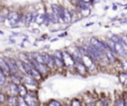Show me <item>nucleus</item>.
<instances>
[{
	"label": "nucleus",
	"mask_w": 127,
	"mask_h": 106,
	"mask_svg": "<svg viewBox=\"0 0 127 106\" xmlns=\"http://www.w3.org/2000/svg\"><path fill=\"white\" fill-rule=\"evenodd\" d=\"M22 75V83L28 88V90H36L39 86V81L34 79L32 76L28 74H21Z\"/></svg>",
	"instance_id": "f257e3e1"
},
{
	"label": "nucleus",
	"mask_w": 127,
	"mask_h": 106,
	"mask_svg": "<svg viewBox=\"0 0 127 106\" xmlns=\"http://www.w3.org/2000/svg\"><path fill=\"white\" fill-rule=\"evenodd\" d=\"M24 98H25V101H26L28 106H40L36 90H28L27 95Z\"/></svg>",
	"instance_id": "f03ea898"
},
{
	"label": "nucleus",
	"mask_w": 127,
	"mask_h": 106,
	"mask_svg": "<svg viewBox=\"0 0 127 106\" xmlns=\"http://www.w3.org/2000/svg\"><path fill=\"white\" fill-rule=\"evenodd\" d=\"M31 65L39 70V72L42 74L43 77H46V76L49 74V72L51 71L47 65L41 64V63H39V62H37V61H35V60H31Z\"/></svg>",
	"instance_id": "7ed1b4c3"
},
{
	"label": "nucleus",
	"mask_w": 127,
	"mask_h": 106,
	"mask_svg": "<svg viewBox=\"0 0 127 106\" xmlns=\"http://www.w3.org/2000/svg\"><path fill=\"white\" fill-rule=\"evenodd\" d=\"M89 44H90L92 47H94L96 50H98L99 52L104 53L105 50H107V47H106L105 42H104V41H101V40H99V39H97V38H95V37L90 38Z\"/></svg>",
	"instance_id": "20e7f679"
},
{
	"label": "nucleus",
	"mask_w": 127,
	"mask_h": 106,
	"mask_svg": "<svg viewBox=\"0 0 127 106\" xmlns=\"http://www.w3.org/2000/svg\"><path fill=\"white\" fill-rule=\"evenodd\" d=\"M4 59H5L6 63H7L8 67H9L10 73H11V74H20L19 69H18L17 65H16V62H15V58H11V57H6V56H4Z\"/></svg>",
	"instance_id": "39448f33"
},
{
	"label": "nucleus",
	"mask_w": 127,
	"mask_h": 106,
	"mask_svg": "<svg viewBox=\"0 0 127 106\" xmlns=\"http://www.w3.org/2000/svg\"><path fill=\"white\" fill-rule=\"evenodd\" d=\"M22 19V15L19 14L18 12L16 11H11L9 12V14L7 15V21L10 23V25L12 26H16Z\"/></svg>",
	"instance_id": "423d86ee"
},
{
	"label": "nucleus",
	"mask_w": 127,
	"mask_h": 106,
	"mask_svg": "<svg viewBox=\"0 0 127 106\" xmlns=\"http://www.w3.org/2000/svg\"><path fill=\"white\" fill-rule=\"evenodd\" d=\"M0 69H1L8 77L11 74L10 73V70H9V67L7 66V63H6L5 59H4V57H2V56H0Z\"/></svg>",
	"instance_id": "0eeeda50"
},
{
	"label": "nucleus",
	"mask_w": 127,
	"mask_h": 106,
	"mask_svg": "<svg viewBox=\"0 0 127 106\" xmlns=\"http://www.w3.org/2000/svg\"><path fill=\"white\" fill-rule=\"evenodd\" d=\"M8 89H9V95L19 96V90H18V85L17 84L10 82L8 84Z\"/></svg>",
	"instance_id": "6e6552de"
},
{
	"label": "nucleus",
	"mask_w": 127,
	"mask_h": 106,
	"mask_svg": "<svg viewBox=\"0 0 127 106\" xmlns=\"http://www.w3.org/2000/svg\"><path fill=\"white\" fill-rule=\"evenodd\" d=\"M9 78L11 79L10 82H12V83H15L17 85L22 83V75L21 74H10Z\"/></svg>",
	"instance_id": "1a4fd4ad"
},
{
	"label": "nucleus",
	"mask_w": 127,
	"mask_h": 106,
	"mask_svg": "<svg viewBox=\"0 0 127 106\" xmlns=\"http://www.w3.org/2000/svg\"><path fill=\"white\" fill-rule=\"evenodd\" d=\"M8 84V76L0 69V86L5 87Z\"/></svg>",
	"instance_id": "9d476101"
},
{
	"label": "nucleus",
	"mask_w": 127,
	"mask_h": 106,
	"mask_svg": "<svg viewBox=\"0 0 127 106\" xmlns=\"http://www.w3.org/2000/svg\"><path fill=\"white\" fill-rule=\"evenodd\" d=\"M24 24H25V26H27V27H29V26L31 25V23L33 22V20H34V13L33 12H29V13H27L26 15H25V17H24Z\"/></svg>",
	"instance_id": "9b49d317"
},
{
	"label": "nucleus",
	"mask_w": 127,
	"mask_h": 106,
	"mask_svg": "<svg viewBox=\"0 0 127 106\" xmlns=\"http://www.w3.org/2000/svg\"><path fill=\"white\" fill-rule=\"evenodd\" d=\"M18 59L25 64H31V59L29 57V54H27V53H20L18 55Z\"/></svg>",
	"instance_id": "f8f14e48"
},
{
	"label": "nucleus",
	"mask_w": 127,
	"mask_h": 106,
	"mask_svg": "<svg viewBox=\"0 0 127 106\" xmlns=\"http://www.w3.org/2000/svg\"><path fill=\"white\" fill-rule=\"evenodd\" d=\"M63 22H65L66 24H69L71 22V14L70 12V10L64 8V13H63Z\"/></svg>",
	"instance_id": "ddd939ff"
},
{
	"label": "nucleus",
	"mask_w": 127,
	"mask_h": 106,
	"mask_svg": "<svg viewBox=\"0 0 127 106\" xmlns=\"http://www.w3.org/2000/svg\"><path fill=\"white\" fill-rule=\"evenodd\" d=\"M17 100H18V96L8 95L7 100H6V104H7V106H17Z\"/></svg>",
	"instance_id": "4468645a"
},
{
	"label": "nucleus",
	"mask_w": 127,
	"mask_h": 106,
	"mask_svg": "<svg viewBox=\"0 0 127 106\" xmlns=\"http://www.w3.org/2000/svg\"><path fill=\"white\" fill-rule=\"evenodd\" d=\"M104 53H105V57H106L108 63H114V62H116V57H115V55L113 54L110 50L107 49V50H105Z\"/></svg>",
	"instance_id": "2eb2a0df"
},
{
	"label": "nucleus",
	"mask_w": 127,
	"mask_h": 106,
	"mask_svg": "<svg viewBox=\"0 0 127 106\" xmlns=\"http://www.w3.org/2000/svg\"><path fill=\"white\" fill-rule=\"evenodd\" d=\"M18 90H19V96H22V97H25L28 93V88L23 83L18 85Z\"/></svg>",
	"instance_id": "dca6fc26"
},
{
	"label": "nucleus",
	"mask_w": 127,
	"mask_h": 106,
	"mask_svg": "<svg viewBox=\"0 0 127 106\" xmlns=\"http://www.w3.org/2000/svg\"><path fill=\"white\" fill-rule=\"evenodd\" d=\"M118 79L120 80V82L124 85L127 84V72L126 71H121L118 73Z\"/></svg>",
	"instance_id": "f3484780"
},
{
	"label": "nucleus",
	"mask_w": 127,
	"mask_h": 106,
	"mask_svg": "<svg viewBox=\"0 0 127 106\" xmlns=\"http://www.w3.org/2000/svg\"><path fill=\"white\" fill-rule=\"evenodd\" d=\"M47 106H63V104L61 101H59L57 99H51L47 103Z\"/></svg>",
	"instance_id": "a211bd4d"
},
{
	"label": "nucleus",
	"mask_w": 127,
	"mask_h": 106,
	"mask_svg": "<svg viewBox=\"0 0 127 106\" xmlns=\"http://www.w3.org/2000/svg\"><path fill=\"white\" fill-rule=\"evenodd\" d=\"M41 55H42V59L44 61V64L48 66V64H49V62L51 60V55H49L48 53H45V52L44 53H41Z\"/></svg>",
	"instance_id": "6ab92c4d"
},
{
	"label": "nucleus",
	"mask_w": 127,
	"mask_h": 106,
	"mask_svg": "<svg viewBox=\"0 0 127 106\" xmlns=\"http://www.w3.org/2000/svg\"><path fill=\"white\" fill-rule=\"evenodd\" d=\"M110 39H111L115 44H120V43L122 42V40H123V38L120 37V36L117 35V34H113V35L110 37Z\"/></svg>",
	"instance_id": "aec40b11"
},
{
	"label": "nucleus",
	"mask_w": 127,
	"mask_h": 106,
	"mask_svg": "<svg viewBox=\"0 0 127 106\" xmlns=\"http://www.w3.org/2000/svg\"><path fill=\"white\" fill-rule=\"evenodd\" d=\"M125 102L126 100L124 97H118L114 102V106H125Z\"/></svg>",
	"instance_id": "412c9836"
},
{
	"label": "nucleus",
	"mask_w": 127,
	"mask_h": 106,
	"mask_svg": "<svg viewBox=\"0 0 127 106\" xmlns=\"http://www.w3.org/2000/svg\"><path fill=\"white\" fill-rule=\"evenodd\" d=\"M53 56H54V57H56V58H57V59H59V60L64 61V54H63V52H62V51H60V50L55 51V52H54V54H53Z\"/></svg>",
	"instance_id": "4be33fe9"
},
{
	"label": "nucleus",
	"mask_w": 127,
	"mask_h": 106,
	"mask_svg": "<svg viewBox=\"0 0 127 106\" xmlns=\"http://www.w3.org/2000/svg\"><path fill=\"white\" fill-rule=\"evenodd\" d=\"M17 106H28L26 101H25V98L22 96H18V100H17Z\"/></svg>",
	"instance_id": "5701e85b"
},
{
	"label": "nucleus",
	"mask_w": 127,
	"mask_h": 106,
	"mask_svg": "<svg viewBox=\"0 0 127 106\" xmlns=\"http://www.w3.org/2000/svg\"><path fill=\"white\" fill-rule=\"evenodd\" d=\"M70 106H84V105L82 104V102H81L80 99H78V98H73V99H71Z\"/></svg>",
	"instance_id": "b1692460"
},
{
	"label": "nucleus",
	"mask_w": 127,
	"mask_h": 106,
	"mask_svg": "<svg viewBox=\"0 0 127 106\" xmlns=\"http://www.w3.org/2000/svg\"><path fill=\"white\" fill-rule=\"evenodd\" d=\"M6 100H7V96L5 93L3 92H0V104H3V103H6Z\"/></svg>",
	"instance_id": "393cba45"
},
{
	"label": "nucleus",
	"mask_w": 127,
	"mask_h": 106,
	"mask_svg": "<svg viewBox=\"0 0 127 106\" xmlns=\"http://www.w3.org/2000/svg\"><path fill=\"white\" fill-rule=\"evenodd\" d=\"M121 66H122V68H123V71H127V62L126 61H122L121 62Z\"/></svg>",
	"instance_id": "a878e982"
},
{
	"label": "nucleus",
	"mask_w": 127,
	"mask_h": 106,
	"mask_svg": "<svg viewBox=\"0 0 127 106\" xmlns=\"http://www.w3.org/2000/svg\"><path fill=\"white\" fill-rule=\"evenodd\" d=\"M81 11H82V13H83L84 16H87L89 14V8L88 9H85V10H81Z\"/></svg>",
	"instance_id": "bb28decb"
},
{
	"label": "nucleus",
	"mask_w": 127,
	"mask_h": 106,
	"mask_svg": "<svg viewBox=\"0 0 127 106\" xmlns=\"http://www.w3.org/2000/svg\"><path fill=\"white\" fill-rule=\"evenodd\" d=\"M85 106H96V104H95V102L90 101V102H87V103L85 104Z\"/></svg>",
	"instance_id": "cd10ccee"
},
{
	"label": "nucleus",
	"mask_w": 127,
	"mask_h": 106,
	"mask_svg": "<svg viewBox=\"0 0 127 106\" xmlns=\"http://www.w3.org/2000/svg\"><path fill=\"white\" fill-rule=\"evenodd\" d=\"M91 25H93V22H91V23H87V24L85 25V27H89V26H91Z\"/></svg>",
	"instance_id": "c85d7f7f"
},
{
	"label": "nucleus",
	"mask_w": 127,
	"mask_h": 106,
	"mask_svg": "<svg viewBox=\"0 0 127 106\" xmlns=\"http://www.w3.org/2000/svg\"><path fill=\"white\" fill-rule=\"evenodd\" d=\"M9 42H10V43H12V44H15V43H16L14 39H10V40H9Z\"/></svg>",
	"instance_id": "c756f323"
},
{
	"label": "nucleus",
	"mask_w": 127,
	"mask_h": 106,
	"mask_svg": "<svg viewBox=\"0 0 127 106\" xmlns=\"http://www.w3.org/2000/svg\"><path fill=\"white\" fill-rule=\"evenodd\" d=\"M113 10H117V6H116V5L113 6Z\"/></svg>",
	"instance_id": "7c9ffc66"
},
{
	"label": "nucleus",
	"mask_w": 127,
	"mask_h": 106,
	"mask_svg": "<svg viewBox=\"0 0 127 106\" xmlns=\"http://www.w3.org/2000/svg\"><path fill=\"white\" fill-rule=\"evenodd\" d=\"M56 41H57V39H52V40H51V42H52V43L53 42H56Z\"/></svg>",
	"instance_id": "2f4dec72"
},
{
	"label": "nucleus",
	"mask_w": 127,
	"mask_h": 106,
	"mask_svg": "<svg viewBox=\"0 0 127 106\" xmlns=\"http://www.w3.org/2000/svg\"><path fill=\"white\" fill-rule=\"evenodd\" d=\"M0 34H1V35H3V34H4V33H3V32H2V31H0Z\"/></svg>",
	"instance_id": "473e14b6"
},
{
	"label": "nucleus",
	"mask_w": 127,
	"mask_h": 106,
	"mask_svg": "<svg viewBox=\"0 0 127 106\" xmlns=\"http://www.w3.org/2000/svg\"><path fill=\"white\" fill-rule=\"evenodd\" d=\"M63 106H68V105H63Z\"/></svg>",
	"instance_id": "72a5a7b5"
},
{
	"label": "nucleus",
	"mask_w": 127,
	"mask_h": 106,
	"mask_svg": "<svg viewBox=\"0 0 127 106\" xmlns=\"http://www.w3.org/2000/svg\"><path fill=\"white\" fill-rule=\"evenodd\" d=\"M99 106H102V105H99Z\"/></svg>",
	"instance_id": "f704fd0d"
},
{
	"label": "nucleus",
	"mask_w": 127,
	"mask_h": 106,
	"mask_svg": "<svg viewBox=\"0 0 127 106\" xmlns=\"http://www.w3.org/2000/svg\"><path fill=\"white\" fill-rule=\"evenodd\" d=\"M68 106H70V105H68Z\"/></svg>",
	"instance_id": "c9c22d12"
}]
</instances>
